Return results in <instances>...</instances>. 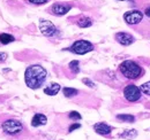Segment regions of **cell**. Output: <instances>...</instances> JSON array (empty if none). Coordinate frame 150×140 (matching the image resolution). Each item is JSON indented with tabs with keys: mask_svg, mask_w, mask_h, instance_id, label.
Listing matches in <instances>:
<instances>
[{
	"mask_svg": "<svg viewBox=\"0 0 150 140\" xmlns=\"http://www.w3.org/2000/svg\"><path fill=\"white\" fill-rule=\"evenodd\" d=\"M0 136L7 140H25L30 137V132L22 121L5 117L0 121Z\"/></svg>",
	"mask_w": 150,
	"mask_h": 140,
	"instance_id": "cell-1",
	"label": "cell"
},
{
	"mask_svg": "<svg viewBox=\"0 0 150 140\" xmlns=\"http://www.w3.org/2000/svg\"><path fill=\"white\" fill-rule=\"evenodd\" d=\"M47 78V71L40 64H31L27 67L24 71V82L25 85L31 90L40 88Z\"/></svg>",
	"mask_w": 150,
	"mask_h": 140,
	"instance_id": "cell-2",
	"label": "cell"
},
{
	"mask_svg": "<svg viewBox=\"0 0 150 140\" xmlns=\"http://www.w3.org/2000/svg\"><path fill=\"white\" fill-rule=\"evenodd\" d=\"M118 71L124 78L129 80H137L144 75V69L136 61L133 60L122 61L118 67Z\"/></svg>",
	"mask_w": 150,
	"mask_h": 140,
	"instance_id": "cell-3",
	"label": "cell"
},
{
	"mask_svg": "<svg viewBox=\"0 0 150 140\" xmlns=\"http://www.w3.org/2000/svg\"><path fill=\"white\" fill-rule=\"evenodd\" d=\"M95 50V46L93 43L84 39H79L72 44V46L68 48V51L77 55H84L87 53L91 52Z\"/></svg>",
	"mask_w": 150,
	"mask_h": 140,
	"instance_id": "cell-4",
	"label": "cell"
},
{
	"mask_svg": "<svg viewBox=\"0 0 150 140\" xmlns=\"http://www.w3.org/2000/svg\"><path fill=\"white\" fill-rule=\"evenodd\" d=\"M124 98L129 102H139L142 99V92L135 84H127L124 88Z\"/></svg>",
	"mask_w": 150,
	"mask_h": 140,
	"instance_id": "cell-5",
	"label": "cell"
},
{
	"mask_svg": "<svg viewBox=\"0 0 150 140\" xmlns=\"http://www.w3.org/2000/svg\"><path fill=\"white\" fill-rule=\"evenodd\" d=\"M124 21L126 22V24H128L131 27H136V25L142 23V21H143V13L137 10V9L128 10V12H126L124 14Z\"/></svg>",
	"mask_w": 150,
	"mask_h": 140,
	"instance_id": "cell-6",
	"label": "cell"
},
{
	"mask_svg": "<svg viewBox=\"0 0 150 140\" xmlns=\"http://www.w3.org/2000/svg\"><path fill=\"white\" fill-rule=\"evenodd\" d=\"M39 30L45 37H50V38L56 37L58 35V32H59L57 27L51 21L44 20V18L39 20Z\"/></svg>",
	"mask_w": 150,
	"mask_h": 140,
	"instance_id": "cell-7",
	"label": "cell"
},
{
	"mask_svg": "<svg viewBox=\"0 0 150 140\" xmlns=\"http://www.w3.org/2000/svg\"><path fill=\"white\" fill-rule=\"evenodd\" d=\"M72 7H73L72 4H68V2H54L47 9V12L54 16H62L67 14L72 9Z\"/></svg>",
	"mask_w": 150,
	"mask_h": 140,
	"instance_id": "cell-8",
	"label": "cell"
},
{
	"mask_svg": "<svg viewBox=\"0 0 150 140\" xmlns=\"http://www.w3.org/2000/svg\"><path fill=\"white\" fill-rule=\"evenodd\" d=\"M114 39H115L117 43H119L122 46H129L135 41L134 36H132L128 32H122V31L121 32H117L114 35Z\"/></svg>",
	"mask_w": 150,
	"mask_h": 140,
	"instance_id": "cell-9",
	"label": "cell"
},
{
	"mask_svg": "<svg viewBox=\"0 0 150 140\" xmlns=\"http://www.w3.org/2000/svg\"><path fill=\"white\" fill-rule=\"evenodd\" d=\"M94 130L96 133H98V134H100V136H104V137H111L113 127L104 122H98L94 125Z\"/></svg>",
	"mask_w": 150,
	"mask_h": 140,
	"instance_id": "cell-10",
	"label": "cell"
},
{
	"mask_svg": "<svg viewBox=\"0 0 150 140\" xmlns=\"http://www.w3.org/2000/svg\"><path fill=\"white\" fill-rule=\"evenodd\" d=\"M46 123H47V117L44 114H40V113L35 114L34 117L31 118V126H34V127H38V126L45 125Z\"/></svg>",
	"mask_w": 150,
	"mask_h": 140,
	"instance_id": "cell-11",
	"label": "cell"
},
{
	"mask_svg": "<svg viewBox=\"0 0 150 140\" xmlns=\"http://www.w3.org/2000/svg\"><path fill=\"white\" fill-rule=\"evenodd\" d=\"M76 25L80 27V28H89L93 25V20L90 18H87L84 15H80L76 18V21H75Z\"/></svg>",
	"mask_w": 150,
	"mask_h": 140,
	"instance_id": "cell-12",
	"label": "cell"
},
{
	"mask_svg": "<svg viewBox=\"0 0 150 140\" xmlns=\"http://www.w3.org/2000/svg\"><path fill=\"white\" fill-rule=\"evenodd\" d=\"M60 88H61V86H60L58 83H51L50 85H47L46 88H44V93H45L46 95L53 97V95H57V94L59 93Z\"/></svg>",
	"mask_w": 150,
	"mask_h": 140,
	"instance_id": "cell-13",
	"label": "cell"
},
{
	"mask_svg": "<svg viewBox=\"0 0 150 140\" xmlns=\"http://www.w3.org/2000/svg\"><path fill=\"white\" fill-rule=\"evenodd\" d=\"M15 41V37L7 32H0V46H6Z\"/></svg>",
	"mask_w": 150,
	"mask_h": 140,
	"instance_id": "cell-14",
	"label": "cell"
},
{
	"mask_svg": "<svg viewBox=\"0 0 150 140\" xmlns=\"http://www.w3.org/2000/svg\"><path fill=\"white\" fill-rule=\"evenodd\" d=\"M115 118L120 122L124 123H134L135 122V116L129 115V114H119L115 116Z\"/></svg>",
	"mask_w": 150,
	"mask_h": 140,
	"instance_id": "cell-15",
	"label": "cell"
},
{
	"mask_svg": "<svg viewBox=\"0 0 150 140\" xmlns=\"http://www.w3.org/2000/svg\"><path fill=\"white\" fill-rule=\"evenodd\" d=\"M62 92H64V95H65L66 98H68V99H74L75 97L77 95V93H79V90L72 88H64Z\"/></svg>",
	"mask_w": 150,
	"mask_h": 140,
	"instance_id": "cell-16",
	"label": "cell"
},
{
	"mask_svg": "<svg viewBox=\"0 0 150 140\" xmlns=\"http://www.w3.org/2000/svg\"><path fill=\"white\" fill-rule=\"evenodd\" d=\"M137 136V131L136 130H125L119 137L120 138H125V139H134Z\"/></svg>",
	"mask_w": 150,
	"mask_h": 140,
	"instance_id": "cell-17",
	"label": "cell"
},
{
	"mask_svg": "<svg viewBox=\"0 0 150 140\" xmlns=\"http://www.w3.org/2000/svg\"><path fill=\"white\" fill-rule=\"evenodd\" d=\"M80 62L77 61V60H73L72 62H69V64H68V67H69V69L72 70V72L73 74H79L80 72Z\"/></svg>",
	"mask_w": 150,
	"mask_h": 140,
	"instance_id": "cell-18",
	"label": "cell"
},
{
	"mask_svg": "<svg viewBox=\"0 0 150 140\" xmlns=\"http://www.w3.org/2000/svg\"><path fill=\"white\" fill-rule=\"evenodd\" d=\"M67 116H68V118H69L71 121H73V122L80 121V120L82 118V116H81V115H80L77 111H74V110H73V111H69Z\"/></svg>",
	"mask_w": 150,
	"mask_h": 140,
	"instance_id": "cell-19",
	"label": "cell"
},
{
	"mask_svg": "<svg viewBox=\"0 0 150 140\" xmlns=\"http://www.w3.org/2000/svg\"><path fill=\"white\" fill-rule=\"evenodd\" d=\"M140 90L142 92V94H146V95H150V82H147L144 84H142L140 86Z\"/></svg>",
	"mask_w": 150,
	"mask_h": 140,
	"instance_id": "cell-20",
	"label": "cell"
},
{
	"mask_svg": "<svg viewBox=\"0 0 150 140\" xmlns=\"http://www.w3.org/2000/svg\"><path fill=\"white\" fill-rule=\"evenodd\" d=\"M80 127H81V124H80V123H77V122H74V123H72V124L68 126L67 132H68V133H71V132H73L74 130H76V129H80Z\"/></svg>",
	"mask_w": 150,
	"mask_h": 140,
	"instance_id": "cell-21",
	"label": "cell"
},
{
	"mask_svg": "<svg viewBox=\"0 0 150 140\" xmlns=\"http://www.w3.org/2000/svg\"><path fill=\"white\" fill-rule=\"evenodd\" d=\"M27 1L33 4V5H44V4L49 2L50 0H27Z\"/></svg>",
	"mask_w": 150,
	"mask_h": 140,
	"instance_id": "cell-22",
	"label": "cell"
},
{
	"mask_svg": "<svg viewBox=\"0 0 150 140\" xmlns=\"http://www.w3.org/2000/svg\"><path fill=\"white\" fill-rule=\"evenodd\" d=\"M82 82H83L84 84H87L88 86H90V88H95V84L90 80V79H88V78H83V79H82Z\"/></svg>",
	"mask_w": 150,
	"mask_h": 140,
	"instance_id": "cell-23",
	"label": "cell"
},
{
	"mask_svg": "<svg viewBox=\"0 0 150 140\" xmlns=\"http://www.w3.org/2000/svg\"><path fill=\"white\" fill-rule=\"evenodd\" d=\"M6 60H7V54L4 52H0V63L5 62Z\"/></svg>",
	"mask_w": 150,
	"mask_h": 140,
	"instance_id": "cell-24",
	"label": "cell"
},
{
	"mask_svg": "<svg viewBox=\"0 0 150 140\" xmlns=\"http://www.w3.org/2000/svg\"><path fill=\"white\" fill-rule=\"evenodd\" d=\"M144 14H146V16H148V18H150V6H149V7H147V8H146V10H144Z\"/></svg>",
	"mask_w": 150,
	"mask_h": 140,
	"instance_id": "cell-25",
	"label": "cell"
},
{
	"mask_svg": "<svg viewBox=\"0 0 150 140\" xmlns=\"http://www.w3.org/2000/svg\"><path fill=\"white\" fill-rule=\"evenodd\" d=\"M119 1H124V0H119Z\"/></svg>",
	"mask_w": 150,
	"mask_h": 140,
	"instance_id": "cell-26",
	"label": "cell"
}]
</instances>
